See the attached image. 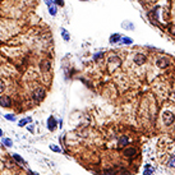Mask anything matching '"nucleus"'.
<instances>
[{"instance_id":"f257e3e1","label":"nucleus","mask_w":175,"mask_h":175,"mask_svg":"<svg viewBox=\"0 0 175 175\" xmlns=\"http://www.w3.org/2000/svg\"><path fill=\"white\" fill-rule=\"evenodd\" d=\"M45 97V89L44 88H36L32 92V98L36 102H40Z\"/></svg>"},{"instance_id":"f03ea898","label":"nucleus","mask_w":175,"mask_h":175,"mask_svg":"<svg viewBox=\"0 0 175 175\" xmlns=\"http://www.w3.org/2000/svg\"><path fill=\"white\" fill-rule=\"evenodd\" d=\"M162 119H164V123L166 124V125H171V124L174 123V115H173V113H170V111L164 113Z\"/></svg>"},{"instance_id":"7ed1b4c3","label":"nucleus","mask_w":175,"mask_h":175,"mask_svg":"<svg viewBox=\"0 0 175 175\" xmlns=\"http://www.w3.org/2000/svg\"><path fill=\"white\" fill-rule=\"evenodd\" d=\"M0 106L5 107V109H8V107L12 106V100L9 96H1L0 97Z\"/></svg>"},{"instance_id":"20e7f679","label":"nucleus","mask_w":175,"mask_h":175,"mask_svg":"<svg viewBox=\"0 0 175 175\" xmlns=\"http://www.w3.org/2000/svg\"><path fill=\"white\" fill-rule=\"evenodd\" d=\"M56 128V119L54 116H49L47 119V129L49 131H55Z\"/></svg>"},{"instance_id":"39448f33","label":"nucleus","mask_w":175,"mask_h":175,"mask_svg":"<svg viewBox=\"0 0 175 175\" xmlns=\"http://www.w3.org/2000/svg\"><path fill=\"white\" fill-rule=\"evenodd\" d=\"M134 61H136L137 65H142L146 63V56L142 55V54H137V55L134 56Z\"/></svg>"},{"instance_id":"423d86ee","label":"nucleus","mask_w":175,"mask_h":175,"mask_svg":"<svg viewBox=\"0 0 175 175\" xmlns=\"http://www.w3.org/2000/svg\"><path fill=\"white\" fill-rule=\"evenodd\" d=\"M137 151L136 148H127L124 150V156H127V157H133V156H136Z\"/></svg>"},{"instance_id":"0eeeda50","label":"nucleus","mask_w":175,"mask_h":175,"mask_svg":"<svg viewBox=\"0 0 175 175\" xmlns=\"http://www.w3.org/2000/svg\"><path fill=\"white\" fill-rule=\"evenodd\" d=\"M28 123H32V118H31V116H28V118H26V119L19 120L17 124H18V127H26Z\"/></svg>"},{"instance_id":"6e6552de","label":"nucleus","mask_w":175,"mask_h":175,"mask_svg":"<svg viewBox=\"0 0 175 175\" xmlns=\"http://www.w3.org/2000/svg\"><path fill=\"white\" fill-rule=\"evenodd\" d=\"M169 64H170V63H169L168 59H162V58H161V59L157 60V65L160 66V68H166Z\"/></svg>"},{"instance_id":"1a4fd4ad","label":"nucleus","mask_w":175,"mask_h":175,"mask_svg":"<svg viewBox=\"0 0 175 175\" xmlns=\"http://www.w3.org/2000/svg\"><path fill=\"white\" fill-rule=\"evenodd\" d=\"M120 42L124 44V45H132L133 44V40L131 37H127V36H123V37H120Z\"/></svg>"},{"instance_id":"9d476101","label":"nucleus","mask_w":175,"mask_h":175,"mask_svg":"<svg viewBox=\"0 0 175 175\" xmlns=\"http://www.w3.org/2000/svg\"><path fill=\"white\" fill-rule=\"evenodd\" d=\"M49 13L54 17V15H56V13H58V8L55 4H51V5H49Z\"/></svg>"},{"instance_id":"9b49d317","label":"nucleus","mask_w":175,"mask_h":175,"mask_svg":"<svg viewBox=\"0 0 175 175\" xmlns=\"http://www.w3.org/2000/svg\"><path fill=\"white\" fill-rule=\"evenodd\" d=\"M120 37H122V36H120V35H118V33H114V35H111V37H110V42H111V44H115V42H118V41H120Z\"/></svg>"},{"instance_id":"f8f14e48","label":"nucleus","mask_w":175,"mask_h":175,"mask_svg":"<svg viewBox=\"0 0 175 175\" xmlns=\"http://www.w3.org/2000/svg\"><path fill=\"white\" fill-rule=\"evenodd\" d=\"M60 32H61V37L64 38V41H69V33H68V31H66L65 28H61Z\"/></svg>"},{"instance_id":"ddd939ff","label":"nucleus","mask_w":175,"mask_h":175,"mask_svg":"<svg viewBox=\"0 0 175 175\" xmlns=\"http://www.w3.org/2000/svg\"><path fill=\"white\" fill-rule=\"evenodd\" d=\"M128 142H129V138L127 136H124L119 139V146H125V145H128Z\"/></svg>"},{"instance_id":"4468645a","label":"nucleus","mask_w":175,"mask_h":175,"mask_svg":"<svg viewBox=\"0 0 175 175\" xmlns=\"http://www.w3.org/2000/svg\"><path fill=\"white\" fill-rule=\"evenodd\" d=\"M153 171L155 170L152 169L150 165H146V168H145V171H143V174L145 175H151V174H153Z\"/></svg>"},{"instance_id":"2eb2a0df","label":"nucleus","mask_w":175,"mask_h":175,"mask_svg":"<svg viewBox=\"0 0 175 175\" xmlns=\"http://www.w3.org/2000/svg\"><path fill=\"white\" fill-rule=\"evenodd\" d=\"M13 159H14V160L17 161V162H19V164H26V161H24L23 159H22L19 155H17V153H13Z\"/></svg>"},{"instance_id":"dca6fc26","label":"nucleus","mask_w":175,"mask_h":175,"mask_svg":"<svg viewBox=\"0 0 175 175\" xmlns=\"http://www.w3.org/2000/svg\"><path fill=\"white\" fill-rule=\"evenodd\" d=\"M3 145L5 147H12L13 142H12V139H9V138H4V139H3Z\"/></svg>"},{"instance_id":"f3484780","label":"nucleus","mask_w":175,"mask_h":175,"mask_svg":"<svg viewBox=\"0 0 175 175\" xmlns=\"http://www.w3.org/2000/svg\"><path fill=\"white\" fill-rule=\"evenodd\" d=\"M168 165H169V168H174V166H175V159H174V156L170 157V160L168 161Z\"/></svg>"},{"instance_id":"a211bd4d","label":"nucleus","mask_w":175,"mask_h":175,"mask_svg":"<svg viewBox=\"0 0 175 175\" xmlns=\"http://www.w3.org/2000/svg\"><path fill=\"white\" fill-rule=\"evenodd\" d=\"M5 119L7 120H12V122H15V116L13 114H7L5 115Z\"/></svg>"},{"instance_id":"6ab92c4d","label":"nucleus","mask_w":175,"mask_h":175,"mask_svg":"<svg viewBox=\"0 0 175 175\" xmlns=\"http://www.w3.org/2000/svg\"><path fill=\"white\" fill-rule=\"evenodd\" d=\"M49 66H50V61L45 60V61H44V70L47 72V70H49Z\"/></svg>"},{"instance_id":"aec40b11","label":"nucleus","mask_w":175,"mask_h":175,"mask_svg":"<svg viewBox=\"0 0 175 175\" xmlns=\"http://www.w3.org/2000/svg\"><path fill=\"white\" fill-rule=\"evenodd\" d=\"M4 89H5V83H4L3 79H0V93L4 92Z\"/></svg>"},{"instance_id":"412c9836","label":"nucleus","mask_w":175,"mask_h":175,"mask_svg":"<svg viewBox=\"0 0 175 175\" xmlns=\"http://www.w3.org/2000/svg\"><path fill=\"white\" fill-rule=\"evenodd\" d=\"M50 150H51V151H54V152H61V150L59 148V147H58V146H54V145H51V146H50Z\"/></svg>"},{"instance_id":"4be33fe9","label":"nucleus","mask_w":175,"mask_h":175,"mask_svg":"<svg viewBox=\"0 0 175 175\" xmlns=\"http://www.w3.org/2000/svg\"><path fill=\"white\" fill-rule=\"evenodd\" d=\"M54 3H55V5H60V7L64 5V0H54Z\"/></svg>"},{"instance_id":"5701e85b","label":"nucleus","mask_w":175,"mask_h":175,"mask_svg":"<svg viewBox=\"0 0 175 175\" xmlns=\"http://www.w3.org/2000/svg\"><path fill=\"white\" fill-rule=\"evenodd\" d=\"M123 27H127V28H134V26L133 24H131V23H124V24H122Z\"/></svg>"},{"instance_id":"b1692460","label":"nucleus","mask_w":175,"mask_h":175,"mask_svg":"<svg viewBox=\"0 0 175 175\" xmlns=\"http://www.w3.org/2000/svg\"><path fill=\"white\" fill-rule=\"evenodd\" d=\"M26 127H27V129H28L31 133H33V132H35V128L32 127V125H26Z\"/></svg>"},{"instance_id":"393cba45","label":"nucleus","mask_w":175,"mask_h":175,"mask_svg":"<svg viewBox=\"0 0 175 175\" xmlns=\"http://www.w3.org/2000/svg\"><path fill=\"white\" fill-rule=\"evenodd\" d=\"M44 1L46 3V5H47V7H49V5H51V4H55V3H54V0H44Z\"/></svg>"},{"instance_id":"a878e982","label":"nucleus","mask_w":175,"mask_h":175,"mask_svg":"<svg viewBox=\"0 0 175 175\" xmlns=\"http://www.w3.org/2000/svg\"><path fill=\"white\" fill-rule=\"evenodd\" d=\"M100 56H102V52L95 54V55H93V59H95V60H97V59H98V58H100Z\"/></svg>"},{"instance_id":"bb28decb","label":"nucleus","mask_w":175,"mask_h":175,"mask_svg":"<svg viewBox=\"0 0 175 175\" xmlns=\"http://www.w3.org/2000/svg\"><path fill=\"white\" fill-rule=\"evenodd\" d=\"M3 134H4V133H3V131H1V129H0V137H1Z\"/></svg>"},{"instance_id":"cd10ccee","label":"nucleus","mask_w":175,"mask_h":175,"mask_svg":"<svg viewBox=\"0 0 175 175\" xmlns=\"http://www.w3.org/2000/svg\"><path fill=\"white\" fill-rule=\"evenodd\" d=\"M82 1H86V0H82Z\"/></svg>"}]
</instances>
